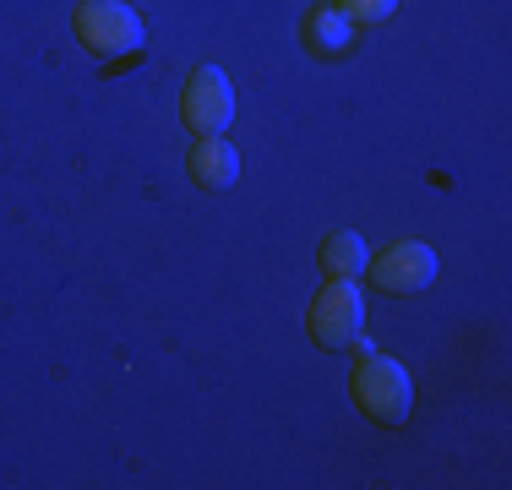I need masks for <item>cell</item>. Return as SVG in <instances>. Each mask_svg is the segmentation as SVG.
Here are the masks:
<instances>
[{
	"label": "cell",
	"mask_w": 512,
	"mask_h": 490,
	"mask_svg": "<svg viewBox=\"0 0 512 490\" xmlns=\"http://www.w3.org/2000/svg\"><path fill=\"white\" fill-rule=\"evenodd\" d=\"M306 327L322 349H349V343H360L365 300H360L355 278H327V289L316 294L311 311H306Z\"/></svg>",
	"instance_id": "2"
},
{
	"label": "cell",
	"mask_w": 512,
	"mask_h": 490,
	"mask_svg": "<svg viewBox=\"0 0 512 490\" xmlns=\"http://www.w3.org/2000/svg\"><path fill=\"white\" fill-rule=\"evenodd\" d=\"M349 392H355V403L371 414L376 425H404L409 420L414 387H409V371L393 360V354H371V349H365L360 365H355Z\"/></svg>",
	"instance_id": "1"
},
{
	"label": "cell",
	"mask_w": 512,
	"mask_h": 490,
	"mask_svg": "<svg viewBox=\"0 0 512 490\" xmlns=\"http://www.w3.org/2000/svg\"><path fill=\"white\" fill-rule=\"evenodd\" d=\"M365 273H371V284L382 294H420V289L436 284V251L420 240H398V245H387L382 256H371Z\"/></svg>",
	"instance_id": "5"
},
{
	"label": "cell",
	"mask_w": 512,
	"mask_h": 490,
	"mask_svg": "<svg viewBox=\"0 0 512 490\" xmlns=\"http://www.w3.org/2000/svg\"><path fill=\"white\" fill-rule=\"evenodd\" d=\"M365 262H371V251H365V240L355 229H333V235L322 240V267L327 278H360Z\"/></svg>",
	"instance_id": "8"
},
{
	"label": "cell",
	"mask_w": 512,
	"mask_h": 490,
	"mask_svg": "<svg viewBox=\"0 0 512 490\" xmlns=\"http://www.w3.org/2000/svg\"><path fill=\"white\" fill-rule=\"evenodd\" d=\"M77 39L93 55H137L142 44V17L120 0H82L77 6Z\"/></svg>",
	"instance_id": "3"
},
{
	"label": "cell",
	"mask_w": 512,
	"mask_h": 490,
	"mask_svg": "<svg viewBox=\"0 0 512 490\" xmlns=\"http://www.w3.org/2000/svg\"><path fill=\"white\" fill-rule=\"evenodd\" d=\"M338 11H344L355 28H376V22H387L398 11V0H338Z\"/></svg>",
	"instance_id": "9"
},
{
	"label": "cell",
	"mask_w": 512,
	"mask_h": 490,
	"mask_svg": "<svg viewBox=\"0 0 512 490\" xmlns=\"http://www.w3.org/2000/svg\"><path fill=\"white\" fill-rule=\"evenodd\" d=\"M306 49H311V55H322V60L349 55V49H355V22H349L338 6H316L306 17Z\"/></svg>",
	"instance_id": "7"
},
{
	"label": "cell",
	"mask_w": 512,
	"mask_h": 490,
	"mask_svg": "<svg viewBox=\"0 0 512 490\" xmlns=\"http://www.w3.org/2000/svg\"><path fill=\"white\" fill-rule=\"evenodd\" d=\"M186 169H191V180H197V186L229 191L240 180V153H235V142H224V137H197Z\"/></svg>",
	"instance_id": "6"
},
{
	"label": "cell",
	"mask_w": 512,
	"mask_h": 490,
	"mask_svg": "<svg viewBox=\"0 0 512 490\" xmlns=\"http://www.w3.org/2000/svg\"><path fill=\"white\" fill-rule=\"evenodd\" d=\"M180 115H186V126L197 131V137H224L229 120H235V88H229L224 71L218 66L191 71L186 93H180Z\"/></svg>",
	"instance_id": "4"
}]
</instances>
